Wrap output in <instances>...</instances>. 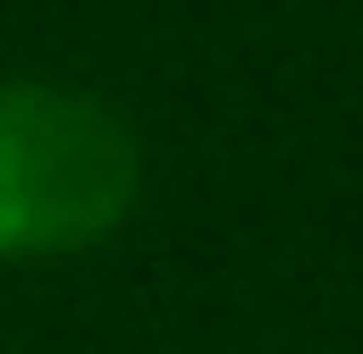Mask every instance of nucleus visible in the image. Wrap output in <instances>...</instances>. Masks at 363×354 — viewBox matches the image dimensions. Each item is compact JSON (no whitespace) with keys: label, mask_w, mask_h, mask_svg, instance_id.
<instances>
[{"label":"nucleus","mask_w":363,"mask_h":354,"mask_svg":"<svg viewBox=\"0 0 363 354\" xmlns=\"http://www.w3.org/2000/svg\"><path fill=\"white\" fill-rule=\"evenodd\" d=\"M144 202L135 127L85 85L0 76V262H77Z\"/></svg>","instance_id":"f257e3e1"}]
</instances>
